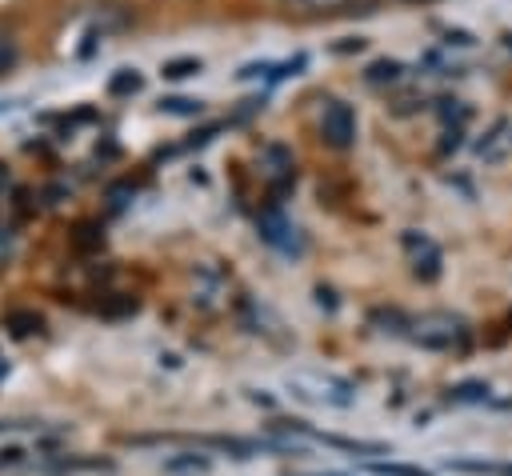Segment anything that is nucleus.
<instances>
[{
	"mask_svg": "<svg viewBox=\"0 0 512 476\" xmlns=\"http://www.w3.org/2000/svg\"><path fill=\"white\" fill-rule=\"evenodd\" d=\"M284 384H288L292 396H300L308 404H324V408H348L356 400V392H352L348 380L328 376V372H312V368H292L284 376Z\"/></svg>",
	"mask_w": 512,
	"mask_h": 476,
	"instance_id": "1",
	"label": "nucleus"
},
{
	"mask_svg": "<svg viewBox=\"0 0 512 476\" xmlns=\"http://www.w3.org/2000/svg\"><path fill=\"white\" fill-rule=\"evenodd\" d=\"M320 140L328 148H352L356 144V112L344 100H328L320 108Z\"/></svg>",
	"mask_w": 512,
	"mask_h": 476,
	"instance_id": "2",
	"label": "nucleus"
},
{
	"mask_svg": "<svg viewBox=\"0 0 512 476\" xmlns=\"http://www.w3.org/2000/svg\"><path fill=\"white\" fill-rule=\"evenodd\" d=\"M412 340H420L424 348H452L464 340V324L448 312H428L412 324Z\"/></svg>",
	"mask_w": 512,
	"mask_h": 476,
	"instance_id": "3",
	"label": "nucleus"
},
{
	"mask_svg": "<svg viewBox=\"0 0 512 476\" xmlns=\"http://www.w3.org/2000/svg\"><path fill=\"white\" fill-rule=\"evenodd\" d=\"M256 228H260V236H264L272 248H280V252H288V256H300V252H304V236H300V228H296L284 212H276V208L260 212Z\"/></svg>",
	"mask_w": 512,
	"mask_h": 476,
	"instance_id": "4",
	"label": "nucleus"
},
{
	"mask_svg": "<svg viewBox=\"0 0 512 476\" xmlns=\"http://www.w3.org/2000/svg\"><path fill=\"white\" fill-rule=\"evenodd\" d=\"M140 88H144V76H140L136 68H120V72L108 80V92H112V96H136Z\"/></svg>",
	"mask_w": 512,
	"mask_h": 476,
	"instance_id": "5",
	"label": "nucleus"
},
{
	"mask_svg": "<svg viewBox=\"0 0 512 476\" xmlns=\"http://www.w3.org/2000/svg\"><path fill=\"white\" fill-rule=\"evenodd\" d=\"M400 72H404L400 60H372L368 72H364V80H368V84H384V80H396Z\"/></svg>",
	"mask_w": 512,
	"mask_h": 476,
	"instance_id": "6",
	"label": "nucleus"
},
{
	"mask_svg": "<svg viewBox=\"0 0 512 476\" xmlns=\"http://www.w3.org/2000/svg\"><path fill=\"white\" fill-rule=\"evenodd\" d=\"M364 468L372 476H428L424 468H408V464H392V460H368Z\"/></svg>",
	"mask_w": 512,
	"mask_h": 476,
	"instance_id": "7",
	"label": "nucleus"
},
{
	"mask_svg": "<svg viewBox=\"0 0 512 476\" xmlns=\"http://www.w3.org/2000/svg\"><path fill=\"white\" fill-rule=\"evenodd\" d=\"M160 112H176V116H196V112H200V100H188V96H164V100H160Z\"/></svg>",
	"mask_w": 512,
	"mask_h": 476,
	"instance_id": "8",
	"label": "nucleus"
},
{
	"mask_svg": "<svg viewBox=\"0 0 512 476\" xmlns=\"http://www.w3.org/2000/svg\"><path fill=\"white\" fill-rule=\"evenodd\" d=\"M200 68H204V64L192 60V56H188V60H168V64H164V76H168V80H184V76H196Z\"/></svg>",
	"mask_w": 512,
	"mask_h": 476,
	"instance_id": "9",
	"label": "nucleus"
},
{
	"mask_svg": "<svg viewBox=\"0 0 512 476\" xmlns=\"http://www.w3.org/2000/svg\"><path fill=\"white\" fill-rule=\"evenodd\" d=\"M8 324H12V332H16V336H28V332H40V328H44V320H40L36 312H12V320H8Z\"/></svg>",
	"mask_w": 512,
	"mask_h": 476,
	"instance_id": "10",
	"label": "nucleus"
},
{
	"mask_svg": "<svg viewBox=\"0 0 512 476\" xmlns=\"http://www.w3.org/2000/svg\"><path fill=\"white\" fill-rule=\"evenodd\" d=\"M204 468H208L204 456H196V460H168V472H204Z\"/></svg>",
	"mask_w": 512,
	"mask_h": 476,
	"instance_id": "11",
	"label": "nucleus"
},
{
	"mask_svg": "<svg viewBox=\"0 0 512 476\" xmlns=\"http://www.w3.org/2000/svg\"><path fill=\"white\" fill-rule=\"evenodd\" d=\"M12 64H16V44H12L8 36H0V76H4Z\"/></svg>",
	"mask_w": 512,
	"mask_h": 476,
	"instance_id": "12",
	"label": "nucleus"
},
{
	"mask_svg": "<svg viewBox=\"0 0 512 476\" xmlns=\"http://www.w3.org/2000/svg\"><path fill=\"white\" fill-rule=\"evenodd\" d=\"M484 392H488V384H460V388H456L460 400H480Z\"/></svg>",
	"mask_w": 512,
	"mask_h": 476,
	"instance_id": "13",
	"label": "nucleus"
},
{
	"mask_svg": "<svg viewBox=\"0 0 512 476\" xmlns=\"http://www.w3.org/2000/svg\"><path fill=\"white\" fill-rule=\"evenodd\" d=\"M304 4H316V8L324 4V8H332V4H340V0H304Z\"/></svg>",
	"mask_w": 512,
	"mask_h": 476,
	"instance_id": "14",
	"label": "nucleus"
},
{
	"mask_svg": "<svg viewBox=\"0 0 512 476\" xmlns=\"http://www.w3.org/2000/svg\"><path fill=\"white\" fill-rule=\"evenodd\" d=\"M4 428H16V424H4V420H0V432H4Z\"/></svg>",
	"mask_w": 512,
	"mask_h": 476,
	"instance_id": "15",
	"label": "nucleus"
},
{
	"mask_svg": "<svg viewBox=\"0 0 512 476\" xmlns=\"http://www.w3.org/2000/svg\"><path fill=\"white\" fill-rule=\"evenodd\" d=\"M0 188H4V168H0Z\"/></svg>",
	"mask_w": 512,
	"mask_h": 476,
	"instance_id": "16",
	"label": "nucleus"
}]
</instances>
